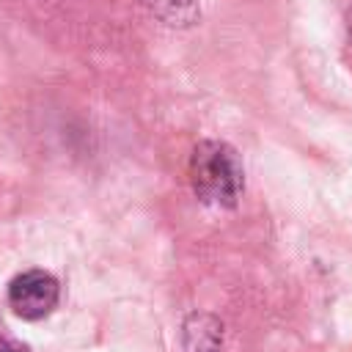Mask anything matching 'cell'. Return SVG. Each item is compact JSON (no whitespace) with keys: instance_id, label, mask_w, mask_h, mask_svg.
I'll use <instances>...</instances> for the list:
<instances>
[{"instance_id":"6da1fadb","label":"cell","mask_w":352,"mask_h":352,"mask_svg":"<svg viewBox=\"0 0 352 352\" xmlns=\"http://www.w3.org/2000/svg\"><path fill=\"white\" fill-rule=\"evenodd\" d=\"M190 184L204 204L234 206L245 187L236 151L223 140H201L190 157Z\"/></svg>"},{"instance_id":"7a4b0ae2","label":"cell","mask_w":352,"mask_h":352,"mask_svg":"<svg viewBox=\"0 0 352 352\" xmlns=\"http://www.w3.org/2000/svg\"><path fill=\"white\" fill-rule=\"evenodd\" d=\"M60 300V286L58 280L44 272V270H28L19 272L8 283V305L14 308L16 316L28 322H38L55 311Z\"/></svg>"},{"instance_id":"3957f363","label":"cell","mask_w":352,"mask_h":352,"mask_svg":"<svg viewBox=\"0 0 352 352\" xmlns=\"http://www.w3.org/2000/svg\"><path fill=\"white\" fill-rule=\"evenodd\" d=\"M223 344V324L209 314H192L184 322L187 352H217Z\"/></svg>"},{"instance_id":"277c9868","label":"cell","mask_w":352,"mask_h":352,"mask_svg":"<svg viewBox=\"0 0 352 352\" xmlns=\"http://www.w3.org/2000/svg\"><path fill=\"white\" fill-rule=\"evenodd\" d=\"M0 352H30V346L22 344V341L6 327L3 319H0Z\"/></svg>"},{"instance_id":"5b68a950","label":"cell","mask_w":352,"mask_h":352,"mask_svg":"<svg viewBox=\"0 0 352 352\" xmlns=\"http://www.w3.org/2000/svg\"><path fill=\"white\" fill-rule=\"evenodd\" d=\"M346 28H349V38H352V6H349V11H346Z\"/></svg>"}]
</instances>
